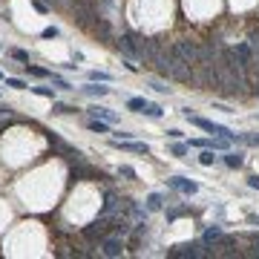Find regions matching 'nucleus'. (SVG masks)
<instances>
[{"mask_svg":"<svg viewBox=\"0 0 259 259\" xmlns=\"http://www.w3.org/2000/svg\"><path fill=\"white\" fill-rule=\"evenodd\" d=\"M167 257H173V259H207V257H213V248H207L204 242H187V245L170 248Z\"/></svg>","mask_w":259,"mask_h":259,"instance_id":"nucleus-1","label":"nucleus"},{"mask_svg":"<svg viewBox=\"0 0 259 259\" xmlns=\"http://www.w3.org/2000/svg\"><path fill=\"white\" fill-rule=\"evenodd\" d=\"M112 222H115V216L101 213L92 225L84 227V239H104V236H110V233H112Z\"/></svg>","mask_w":259,"mask_h":259,"instance_id":"nucleus-2","label":"nucleus"},{"mask_svg":"<svg viewBox=\"0 0 259 259\" xmlns=\"http://www.w3.org/2000/svg\"><path fill=\"white\" fill-rule=\"evenodd\" d=\"M101 254L107 259H118L124 254V236H118V233L104 236V239H101Z\"/></svg>","mask_w":259,"mask_h":259,"instance_id":"nucleus-3","label":"nucleus"},{"mask_svg":"<svg viewBox=\"0 0 259 259\" xmlns=\"http://www.w3.org/2000/svg\"><path fill=\"white\" fill-rule=\"evenodd\" d=\"M173 52H176L179 58H185L187 64H196V61H199V46H196L193 40H176V43H173Z\"/></svg>","mask_w":259,"mask_h":259,"instance_id":"nucleus-4","label":"nucleus"},{"mask_svg":"<svg viewBox=\"0 0 259 259\" xmlns=\"http://www.w3.org/2000/svg\"><path fill=\"white\" fill-rule=\"evenodd\" d=\"M72 15H75V23H78V26H84V29L90 26V20H92V18H98L95 12H92L87 3H81V0H78V3H72Z\"/></svg>","mask_w":259,"mask_h":259,"instance_id":"nucleus-5","label":"nucleus"},{"mask_svg":"<svg viewBox=\"0 0 259 259\" xmlns=\"http://www.w3.org/2000/svg\"><path fill=\"white\" fill-rule=\"evenodd\" d=\"M167 187H170V190H179V193H185V196L199 193V185H196V182H190V179H182V176L167 179Z\"/></svg>","mask_w":259,"mask_h":259,"instance_id":"nucleus-6","label":"nucleus"},{"mask_svg":"<svg viewBox=\"0 0 259 259\" xmlns=\"http://www.w3.org/2000/svg\"><path fill=\"white\" fill-rule=\"evenodd\" d=\"M112 147H118V150H124V153H141V156H150V147L147 144H141V141H121V138H112Z\"/></svg>","mask_w":259,"mask_h":259,"instance_id":"nucleus-7","label":"nucleus"},{"mask_svg":"<svg viewBox=\"0 0 259 259\" xmlns=\"http://www.w3.org/2000/svg\"><path fill=\"white\" fill-rule=\"evenodd\" d=\"M87 112H90V118H104V121H110V124H118V121H121L118 112H112L110 107H101V104H92Z\"/></svg>","mask_w":259,"mask_h":259,"instance_id":"nucleus-8","label":"nucleus"},{"mask_svg":"<svg viewBox=\"0 0 259 259\" xmlns=\"http://www.w3.org/2000/svg\"><path fill=\"white\" fill-rule=\"evenodd\" d=\"M81 92L90 95V98H104V95H110L112 90H110V87H101V81H90L87 87H81Z\"/></svg>","mask_w":259,"mask_h":259,"instance_id":"nucleus-9","label":"nucleus"},{"mask_svg":"<svg viewBox=\"0 0 259 259\" xmlns=\"http://www.w3.org/2000/svg\"><path fill=\"white\" fill-rule=\"evenodd\" d=\"M236 55H239V61L245 64V69H251V64L257 61V55H254L251 43H236Z\"/></svg>","mask_w":259,"mask_h":259,"instance_id":"nucleus-10","label":"nucleus"},{"mask_svg":"<svg viewBox=\"0 0 259 259\" xmlns=\"http://www.w3.org/2000/svg\"><path fill=\"white\" fill-rule=\"evenodd\" d=\"M222 236H225V230H222L219 225H213V227H207V230L202 233V242H204L207 248H213V245H216V242H219ZM213 257H216V254H213Z\"/></svg>","mask_w":259,"mask_h":259,"instance_id":"nucleus-11","label":"nucleus"},{"mask_svg":"<svg viewBox=\"0 0 259 259\" xmlns=\"http://www.w3.org/2000/svg\"><path fill=\"white\" fill-rule=\"evenodd\" d=\"M121 202H124V199H118V196L112 193V190H107V193H104V210H101V213L112 216V213H115V210L121 207Z\"/></svg>","mask_w":259,"mask_h":259,"instance_id":"nucleus-12","label":"nucleus"},{"mask_svg":"<svg viewBox=\"0 0 259 259\" xmlns=\"http://www.w3.org/2000/svg\"><path fill=\"white\" fill-rule=\"evenodd\" d=\"M222 162H225V167H230V170H239V167L245 164V153H239V150H227L225 156H222Z\"/></svg>","mask_w":259,"mask_h":259,"instance_id":"nucleus-13","label":"nucleus"},{"mask_svg":"<svg viewBox=\"0 0 259 259\" xmlns=\"http://www.w3.org/2000/svg\"><path fill=\"white\" fill-rule=\"evenodd\" d=\"M95 32L101 35V40H112V29H110L107 18H95Z\"/></svg>","mask_w":259,"mask_h":259,"instance_id":"nucleus-14","label":"nucleus"},{"mask_svg":"<svg viewBox=\"0 0 259 259\" xmlns=\"http://www.w3.org/2000/svg\"><path fill=\"white\" fill-rule=\"evenodd\" d=\"M216 162H219V156H213V150H210V147H204V150L199 153V164H202V167H213Z\"/></svg>","mask_w":259,"mask_h":259,"instance_id":"nucleus-15","label":"nucleus"},{"mask_svg":"<svg viewBox=\"0 0 259 259\" xmlns=\"http://www.w3.org/2000/svg\"><path fill=\"white\" fill-rule=\"evenodd\" d=\"M52 112H55V115H69V112H78V107L64 104V101H52Z\"/></svg>","mask_w":259,"mask_h":259,"instance_id":"nucleus-16","label":"nucleus"},{"mask_svg":"<svg viewBox=\"0 0 259 259\" xmlns=\"http://www.w3.org/2000/svg\"><path fill=\"white\" fill-rule=\"evenodd\" d=\"M87 127L92 130V132H101V135H104V132H110V121H104V118H90Z\"/></svg>","mask_w":259,"mask_h":259,"instance_id":"nucleus-17","label":"nucleus"},{"mask_svg":"<svg viewBox=\"0 0 259 259\" xmlns=\"http://www.w3.org/2000/svg\"><path fill=\"white\" fill-rule=\"evenodd\" d=\"M147 87H153V92H159V95H170V87L159 78H147Z\"/></svg>","mask_w":259,"mask_h":259,"instance_id":"nucleus-18","label":"nucleus"},{"mask_svg":"<svg viewBox=\"0 0 259 259\" xmlns=\"http://www.w3.org/2000/svg\"><path fill=\"white\" fill-rule=\"evenodd\" d=\"M190 150V144H182L179 138H173V144H170V156H179V159H185V153Z\"/></svg>","mask_w":259,"mask_h":259,"instance_id":"nucleus-19","label":"nucleus"},{"mask_svg":"<svg viewBox=\"0 0 259 259\" xmlns=\"http://www.w3.org/2000/svg\"><path fill=\"white\" fill-rule=\"evenodd\" d=\"M164 207V196L162 193H150L147 196V210H162Z\"/></svg>","mask_w":259,"mask_h":259,"instance_id":"nucleus-20","label":"nucleus"},{"mask_svg":"<svg viewBox=\"0 0 259 259\" xmlns=\"http://www.w3.org/2000/svg\"><path fill=\"white\" fill-rule=\"evenodd\" d=\"M23 66H26V72H29L32 78H49V75H52L49 69H43V66H35L32 61H29V64H23Z\"/></svg>","mask_w":259,"mask_h":259,"instance_id":"nucleus-21","label":"nucleus"},{"mask_svg":"<svg viewBox=\"0 0 259 259\" xmlns=\"http://www.w3.org/2000/svg\"><path fill=\"white\" fill-rule=\"evenodd\" d=\"M87 78H90V81H101V84H110V81H112V75H110V72H101V69H90Z\"/></svg>","mask_w":259,"mask_h":259,"instance_id":"nucleus-22","label":"nucleus"},{"mask_svg":"<svg viewBox=\"0 0 259 259\" xmlns=\"http://www.w3.org/2000/svg\"><path fill=\"white\" fill-rule=\"evenodd\" d=\"M144 107H147V101H144V98H138V95L127 98V110H132V112H144Z\"/></svg>","mask_w":259,"mask_h":259,"instance_id":"nucleus-23","label":"nucleus"},{"mask_svg":"<svg viewBox=\"0 0 259 259\" xmlns=\"http://www.w3.org/2000/svg\"><path fill=\"white\" fill-rule=\"evenodd\" d=\"M29 92L40 98H49V101H55V87H29Z\"/></svg>","mask_w":259,"mask_h":259,"instance_id":"nucleus-24","label":"nucleus"},{"mask_svg":"<svg viewBox=\"0 0 259 259\" xmlns=\"http://www.w3.org/2000/svg\"><path fill=\"white\" fill-rule=\"evenodd\" d=\"M141 115H147V118H162L164 110L159 107V104H150V101H147V107H144V112H141Z\"/></svg>","mask_w":259,"mask_h":259,"instance_id":"nucleus-25","label":"nucleus"},{"mask_svg":"<svg viewBox=\"0 0 259 259\" xmlns=\"http://www.w3.org/2000/svg\"><path fill=\"white\" fill-rule=\"evenodd\" d=\"M49 78H52V84H55L58 90H64V92H72V90H75V87H72V84H69L66 78H61V75H55V72H52Z\"/></svg>","mask_w":259,"mask_h":259,"instance_id":"nucleus-26","label":"nucleus"},{"mask_svg":"<svg viewBox=\"0 0 259 259\" xmlns=\"http://www.w3.org/2000/svg\"><path fill=\"white\" fill-rule=\"evenodd\" d=\"M236 141L251 144V147H259V132H242V135H236Z\"/></svg>","mask_w":259,"mask_h":259,"instance_id":"nucleus-27","label":"nucleus"},{"mask_svg":"<svg viewBox=\"0 0 259 259\" xmlns=\"http://www.w3.org/2000/svg\"><path fill=\"white\" fill-rule=\"evenodd\" d=\"M9 55H12L15 61H23V64H29V52H26V49H18V46H12V49H9Z\"/></svg>","mask_w":259,"mask_h":259,"instance_id":"nucleus-28","label":"nucleus"},{"mask_svg":"<svg viewBox=\"0 0 259 259\" xmlns=\"http://www.w3.org/2000/svg\"><path fill=\"white\" fill-rule=\"evenodd\" d=\"M6 87H12V90H29V84L23 78H9V75H6Z\"/></svg>","mask_w":259,"mask_h":259,"instance_id":"nucleus-29","label":"nucleus"},{"mask_svg":"<svg viewBox=\"0 0 259 259\" xmlns=\"http://www.w3.org/2000/svg\"><path fill=\"white\" fill-rule=\"evenodd\" d=\"M187 144H190V147H199V150H204V147L213 150V138H190Z\"/></svg>","mask_w":259,"mask_h":259,"instance_id":"nucleus-30","label":"nucleus"},{"mask_svg":"<svg viewBox=\"0 0 259 259\" xmlns=\"http://www.w3.org/2000/svg\"><path fill=\"white\" fill-rule=\"evenodd\" d=\"M58 35H61V29H58V26H46V29L40 32V37H46V40H52V37H58Z\"/></svg>","mask_w":259,"mask_h":259,"instance_id":"nucleus-31","label":"nucleus"},{"mask_svg":"<svg viewBox=\"0 0 259 259\" xmlns=\"http://www.w3.org/2000/svg\"><path fill=\"white\" fill-rule=\"evenodd\" d=\"M118 176H124V179H135V170H132L130 164H121V167H118Z\"/></svg>","mask_w":259,"mask_h":259,"instance_id":"nucleus-32","label":"nucleus"},{"mask_svg":"<svg viewBox=\"0 0 259 259\" xmlns=\"http://www.w3.org/2000/svg\"><path fill=\"white\" fill-rule=\"evenodd\" d=\"M32 6H35V12H40V15L49 12V3H46V0H32Z\"/></svg>","mask_w":259,"mask_h":259,"instance_id":"nucleus-33","label":"nucleus"},{"mask_svg":"<svg viewBox=\"0 0 259 259\" xmlns=\"http://www.w3.org/2000/svg\"><path fill=\"white\" fill-rule=\"evenodd\" d=\"M132 61H135V58H127V61H124V66H127L130 72H138V64H132Z\"/></svg>","mask_w":259,"mask_h":259,"instance_id":"nucleus-34","label":"nucleus"},{"mask_svg":"<svg viewBox=\"0 0 259 259\" xmlns=\"http://www.w3.org/2000/svg\"><path fill=\"white\" fill-rule=\"evenodd\" d=\"M213 110H222V112H236L233 107H227V104H213Z\"/></svg>","mask_w":259,"mask_h":259,"instance_id":"nucleus-35","label":"nucleus"},{"mask_svg":"<svg viewBox=\"0 0 259 259\" xmlns=\"http://www.w3.org/2000/svg\"><path fill=\"white\" fill-rule=\"evenodd\" d=\"M248 187H254V190H259V176H251V179H248Z\"/></svg>","mask_w":259,"mask_h":259,"instance_id":"nucleus-36","label":"nucleus"},{"mask_svg":"<svg viewBox=\"0 0 259 259\" xmlns=\"http://www.w3.org/2000/svg\"><path fill=\"white\" fill-rule=\"evenodd\" d=\"M167 135H170V138H182L185 132H182V130H167Z\"/></svg>","mask_w":259,"mask_h":259,"instance_id":"nucleus-37","label":"nucleus"},{"mask_svg":"<svg viewBox=\"0 0 259 259\" xmlns=\"http://www.w3.org/2000/svg\"><path fill=\"white\" fill-rule=\"evenodd\" d=\"M251 222H254V225H259V216H251Z\"/></svg>","mask_w":259,"mask_h":259,"instance_id":"nucleus-38","label":"nucleus"},{"mask_svg":"<svg viewBox=\"0 0 259 259\" xmlns=\"http://www.w3.org/2000/svg\"><path fill=\"white\" fill-rule=\"evenodd\" d=\"M0 81H6V75H3V72H0Z\"/></svg>","mask_w":259,"mask_h":259,"instance_id":"nucleus-39","label":"nucleus"},{"mask_svg":"<svg viewBox=\"0 0 259 259\" xmlns=\"http://www.w3.org/2000/svg\"><path fill=\"white\" fill-rule=\"evenodd\" d=\"M0 49H3V46H0Z\"/></svg>","mask_w":259,"mask_h":259,"instance_id":"nucleus-40","label":"nucleus"}]
</instances>
